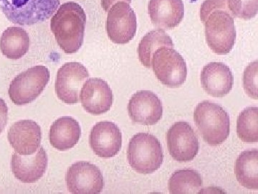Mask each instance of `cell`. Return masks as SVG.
Wrapping results in <instances>:
<instances>
[{"label": "cell", "instance_id": "9a60e30c", "mask_svg": "<svg viewBox=\"0 0 258 194\" xmlns=\"http://www.w3.org/2000/svg\"><path fill=\"white\" fill-rule=\"evenodd\" d=\"M8 137L15 152L28 156L34 154L40 148L41 129L34 121H18L10 127Z\"/></svg>", "mask_w": 258, "mask_h": 194}, {"label": "cell", "instance_id": "8992f818", "mask_svg": "<svg viewBox=\"0 0 258 194\" xmlns=\"http://www.w3.org/2000/svg\"><path fill=\"white\" fill-rule=\"evenodd\" d=\"M50 80V71L44 66H35L20 73L10 85L9 96L15 105H28L41 94Z\"/></svg>", "mask_w": 258, "mask_h": 194}, {"label": "cell", "instance_id": "ba28073f", "mask_svg": "<svg viewBox=\"0 0 258 194\" xmlns=\"http://www.w3.org/2000/svg\"><path fill=\"white\" fill-rule=\"evenodd\" d=\"M137 20L135 12L125 2H118L108 12L106 20L108 36L115 44L128 43L135 36Z\"/></svg>", "mask_w": 258, "mask_h": 194}, {"label": "cell", "instance_id": "ffe728a7", "mask_svg": "<svg viewBox=\"0 0 258 194\" xmlns=\"http://www.w3.org/2000/svg\"><path fill=\"white\" fill-rule=\"evenodd\" d=\"M30 43V37L24 29L10 27L2 35L0 50L8 59L18 60L28 53Z\"/></svg>", "mask_w": 258, "mask_h": 194}, {"label": "cell", "instance_id": "cb8c5ba5", "mask_svg": "<svg viewBox=\"0 0 258 194\" xmlns=\"http://www.w3.org/2000/svg\"><path fill=\"white\" fill-rule=\"evenodd\" d=\"M237 132L239 138L244 142L258 141V109L251 107L244 109L237 118Z\"/></svg>", "mask_w": 258, "mask_h": 194}, {"label": "cell", "instance_id": "f1b7e54d", "mask_svg": "<svg viewBox=\"0 0 258 194\" xmlns=\"http://www.w3.org/2000/svg\"><path fill=\"white\" fill-rule=\"evenodd\" d=\"M118 2H125V3L130 4L132 0H101V6L103 9L106 12L109 11L110 8Z\"/></svg>", "mask_w": 258, "mask_h": 194}, {"label": "cell", "instance_id": "3957f363", "mask_svg": "<svg viewBox=\"0 0 258 194\" xmlns=\"http://www.w3.org/2000/svg\"><path fill=\"white\" fill-rule=\"evenodd\" d=\"M60 0H0V10L11 23L30 26L49 20Z\"/></svg>", "mask_w": 258, "mask_h": 194}, {"label": "cell", "instance_id": "7c38bea8", "mask_svg": "<svg viewBox=\"0 0 258 194\" xmlns=\"http://www.w3.org/2000/svg\"><path fill=\"white\" fill-rule=\"evenodd\" d=\"M128 115L135 123L154 125L163 115L162 103L154 92L147 90L134 93L128 105Z\"/></svg>", "mask_w": 258, "mask_h": 194}, {"label": "cell", "instance_id": "5bb4252c", "mask_svg": "<svg viewBox=\"0 0 258 194\" xmlns=\"http://www.w3.org/2000/svg\"><path fill=\"white\" fill-rule=\"evenodd\" d=\"M113 96L109 85L99 78H91L83 85L81 102L85 110L93 115L109 111L113 105Z\"/></svg>", "mask_w": 258, "mask_h": 194}, {"label": "cell", "instance_id": "30bf717a", "mask_svg": "<svg viewBox=\"0 0 258 194\" xmlns=\"http://www.w3.org/2000/svg\"><path fill=\"white\" fill-rule=\"evenodd\" d=\"M166 139L169 152L176 161H191L198 155L200 149L198 136L187 122L181 121L174 123L168 130Z\"/></svg>", "mask_w": 258, "mask_h": 194}, {"label": "cell", "instance_id": "7a4b0ae2", "mask_svg": "<svg viewBox=\"0 0 258 194\" xmlns=\"http://www.w3.org/2000/svg\"><path fill=\"white\" fill-rule=\"evenodd\" d=\"M194 120L204 140L210 146H220L230 134V116L213 102L204 101L199 104L194 112Z\"/></svg>", "mask_w": 258, "mask_h": 194}, {"label": "cell", "instance_id": "7402d4cb", "mask_svg": "<svg viewBox=\"0 0 258 194\" xmlns=\"http://www.w3.org/2000/svg\"><path fill=\"white\" fill-rule=\"evenodd\" d=\"M173 48L172 40L163 30H152L148 32L141 40L138 47L139 61L145 67H152L153 54L161 47Z\"/></svg>", "mask_w": 258, "mask_h": 194}, {"label": "cell", "instance_id": "d6986e66", "mask_svg": "<svg viewBox=\"0 0 258 194\" xmlns=\"http://www.w3.org/2000/svg\"><path fill=\"white\" fill-rule=\"evenodd\" d=\"M81 135L79 122L73 117H63L57 119L51 126L49 137L52 147L64 151L74 148Z\"/></svg>", "mask_w": 258, "mask_h": 194}, {"label": "cell", "instance_id": "484cf974", "mask_svg": "<svg viewBox=\"0 0 258 194\" xmlns=\"http://www.w3.org/2000/svg\"><path fill=\"white\" fill-rule=\"evenodd\" d=\"M257 61L251 63L244 71L243 87L246 93L257 100Z\"/></svg>", "mask_w": 258, "mask_h": 194}, {"label": "cell", "instance_id": "44dd1931", "mask_svg": "<svg viewBox=\"0 0 258 194\" xmlns=\"http://www.w3.org/2000/svg\"><path fill=\"white\" fill-rule=\"evenodd\" d=\"M237 181L244 188L258 189V151L249 150L241 153L235 163Z\"/></svg>", "mask_w": 258, "mask_h": 194}, {"label": "cell", "instance_id": "4fadbf2b", "mask_svg": "<svg viewBox=\"0 0 258 194\" xmlns=\"http://www.w3.org/2000/svg\"><path fill=\"white\" fill-rule=\"evenodd\" d=\"M89 142L91 149L97 156L103 158H113L121 148V132L113 122L102 121L93 126Z\"/></svg>", "mask_w": 258, "mask_h": 194}, {"label": "cell", "instance_id": "603a6c76", "mask_svg": "<svg viewBox=\"0 0 258 194\" xmlns=\"http://www.w3.org/2000/svg\"><path fill=\"white\" fill-rule=\"evenodd\" d=\"M203 186V179L195 170H179L174 172L169 180L170 193H196Z\"/></svg>", "mask_w": 258, "mask_h": 194}, {"label": "cell", "instance_id": "4316f807", "mask_svg": "<svg viewBox=\"0 0 258 194\" xmlns=\"http://www.w3.org/2000/svg\"><path fill=\"white\" fill-rule=\"evenodd\" d=\"M217 10H225L230 11L227 0H205L200 8V19L205 23L208 15Z\"/></svg>", "mask_w": 258, "mask_h": 194}, {"label": "cell", "instance_id": "ac0fdd59", "mask_svg": "<svg viewBox=\"0 0 258 194\" xmlns=\"http://www.w3.org/2000/svg\"><path fill=\"white\" fill-rule=\"evenodd\" d=\"M149 14L155 26L171 30L184 18V3L182 0H150Z\"/></svg>", "mask_w": 258, "mask_h": 194}, {"label": "cell", "instance_id": "e0dca14e", "mask_svg": "<svg viewBox=\"0 0 258 194\" xmlns=\"http://www.w3.org/2000/svg\"><path fill=\"white\" fill-rule=\"evenodd\" d=\"M202 86L210 96L224 97L233 86L234 77L230 68L220 62L208 64L201 73Z\"/></svg>", "mask_w": 258, "mask_h": 194}, {"label": "cell", "instance_id": "5b68a950", "mask_svg": "<svg viewBox=\"0 0 258 194\" xmlns=\"http://www.w3.org/2000/svg\"><path fill=\"white\" fill-rule=\"evenodd\" d=\"M204 24L210 48L218 55L229 54L233 48L236 39L234 17L230 11L215 10L208 15Z\"/></svg>", "mask_w": 258, "mask_h": 194}, {"label": "cell", "instance_id": "277c9868", "mask_svg": "<svg viewBox=\"0 0 258 194\" xmlns=\"http://www.w3.org/2000/svg\"><path fill=\"white\" fill-rule=\"evenodd\" d=\"M127 157L129 165L137 172L149 174L157 171L164 160L159 139L149 133L135 134L129 142Z\"/></svg>", "mask_w": 258, "mask_h": 194}, {"label": "cell", "instance_id": "6da1fadb", "mask_svg": "<svg viewBox=\"0 0 258 194\" xmlns=\"http://www.w3.org/2000/svg\"><path fill=\"white\" fill-rule=\"evenodd\" d=\"M86 15L82 7L74 2L61 5L51 19V31L66 54L78 52L82 46Z\"/></svg>", "mask_w": 258, "mask_h": 194}, {"label": "cell", "instance_id": "9c48e42d", "mask_svg": "<svg viewBox=\"0 0 258 194\" xmlns=\"http://www.w3.org/2000/svg\"><path fill=\"white\" fill-rule=\"evenodd\" d=\"M66 180L68 189L72 193H100L104 186L99 168L88 162H78L70 167Z\"/></svg>", "mask_w": 258, "mask_h": 194}, {"label": "cell", "instance_id": "2e32d148", "mask_svg": "<svg viewBox=\"0 0 258 194\" xmlns=\"http://www.w3.org/2000/svg\"><path fill=\"white\" fill-rule=\"evenodd\" d=\"M47 167V153L40 147L34 154L23 156L15 153L12 157L11 168L15 178L25 183H32L43 176Z\"/></svg>", "mask_w": 258, "mask_h": 194}, {"label": "cell", "instance_id": "8fae6325", "mask_svg": "<svg viewBox=\"0 0 258 194\" xmlns=\"http://www.w3.org/2000/svg\"><path fill=\"white\" fill-rule=\"evenodd\" d=\"M89 77L88 71L78 62L67 63L57 71L55 92L59 100L67 105L79 102V93L83 83Z\"/></svg>", "mask_w": 258, "mask_h": 194}, {"label": "cell", "instance_id": "52a82bcc", "mask_svg": "<svg viewBox=\"0 0 258 194\" xmlns=\"http://www.w3.org/2000/svg\"><path fill=\"white\" fill-rule=\"evenodd\" d=\"M152 66L158 80L167 87H179L186 81V62L174 49L165 47L157 49L153 54Z\"/></svg>", "mask_w": 258, "mask_h": 194}, {"label": "cell", "instance_id": "83f0119b", "mask_svg": "<svg viewBox=\"0 0 258 194\" xmlns=\"http://www.w3.org/2000/svg\"><path fill=\"white\" fill-rule=\"evenodd\" d=\"M8 120V109L6 103L0 98V134L3 132Z\"/></svg>", "mask_w": 258, "mask_h": 194}, {"label": "cell", "instance_id": "d4e9b609", "mask_svg": "<svg viewBox=\"0 0 258 194\" xmlns=\"http://www.w3.org/2000/svg\"><path fill=\"white\" fill-rule=\"evenodd\" d=\"M227 4L235 18L250 20L257 14L258 0H227Z\"/></svg>", "mask_w": 258, "mask_h": 194}]
</instances>
